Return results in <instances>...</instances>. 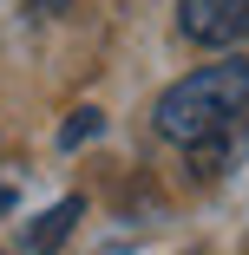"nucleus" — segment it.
Returning a JSON list of instances; mask_svg holds the SVG:
<instances>
[{"mask_svg":"<svg viewBox=\"0 0 249 255\" xmlns=\"http://www.w3.org/2000/svg\"><path fill=\"white\" fill-rule=\"evenodd\" d=\"M66 7H72V0H26V13H33V20H59Z\"/></svg>","mask_w":249,"mask_h":255,"instance_id":"39448f33","label":"nucleus"},{"mask_svg":"<svg viewBox=\"0 0 249 255\" xmlns=\"http://www.w3.org/2000/svg\"><path fill=\"white\" fill-rule=\"evenodd\" d=\"M85 137H98V112H92V105H85V112H72V118H66V131H59V144H66V150H79V144H85Z\"/></svg>","mask_w":249,"mask_h":255,"instance_id":"20e7f679","label":"nucleus"},{"mask_svg":"<svg viewBox=\"0 0 249 255\" xmlns=\"http://www.w3.org/2000/svg\"><path fill=\"white\" fill-rule=\"evenodd\" d=\"M249 112V59L236 53V59H217V66H197V72H184L164 98H158V137L164 144H177V150H190L197 137H210V131H223V125H236Z\"/></svg>","mask_w":249,"mask_h":255,"instance_id":"f257e3e1","label":"nucleus"},{"mask_svg":"<svg viewBox=\"0 0 249 255\" xmlns=\"http://www.w3.org/2000/svg\"><path fill=\"white\" fill-rule=\"evenodd\" d=\"M177 26L190 46H243L249 39V0H177Z\"/></svg>","mask_w":249,"mask_h":255,"instance_id":"f03ea898","label":"nucleus"},{"mask_svg":"<svg viewBox=\"0 0 249 255\" xmlns=\"http://www.w3.org/2000/svg\"><path fill=\"white\" fill-rule=\"evenodd\" d=\"M79 210H85L79 196H66L59 210H46V216H39V223L26 229V249H33V255H46V249H59V242H66V229L79 223Z\"/></svg>","mask_w":249,"mask_h":255,"instance_id":"7ed1b4c3","label":"nucleus"}]
</instances>
